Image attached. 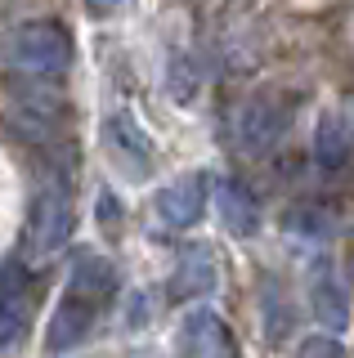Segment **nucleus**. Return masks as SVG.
<instances>
[{"label": "nucleus", "instance_id": "obj_3", "mask_svg": "<svg viewBox=\"0 0 354 358\" xmlns=\"http://www.w3.org/2000/svg\"><path fill=\"white\" fill-rule=\"evenodd\" d=\"M287 121H292V112L278 94H251L234 117V134L247 152H269L287 134Z\"/></svg>", "mask_w": 354, "mask_h": 358}, {"label": "nucleus", "instance_id": "obj_6", "mask_svg": "<svg viewBox=\"0 0 354 358\" xmlns=\"http://www.w3.org/2000/svg\"><path fill=\"white\" fill-rule=\"evenodd\" d=\"M175 350L193 354V358H225V354H238V341H234V331H229V322L220 318V313L193 309V313H184V322H180Z\"/></svg>", "mask_w": 354, "mask_h": 358}, {"label": "nucleus", "instance_id": "obj_11", "mask_svg": "<svg viewBox=\"0 0 354 358\" xmlns=\"http://www.w3.org/2000/svg\"><path fill=\"white\" fill-rule=\"evenodd\" d=\"M94 313H99V309L90 305V300H81V296H72V291H68V300H63V305L50 313L45 350L63 354V350H72V345H81L85 336H90V327H94Z\"/></svg>", "mask_w": 354, "mask_h": 358}, {"label": "nucleus", "instance_id": "obj_15", "mask_svg": "<svg viewBox=\"0 0 354 358\" xmlns=\"http://www.w3.org/2000/svg\"><path fill=\"white\" fill-rule=\"evenodd\" d=\"M117 5H121V0H85V9H90L94 18H108V14H117Z\"/></svg>", "mask_w": 354, "mask_h": 358}, {"label": "nucleus", "instance_id": "obj_8", "mask_svg": "<svg viewBox=\"0 0 354 358\" xmlns=\"http://www.w3.org/2000/svg\"><path fill=\"white\" fill-rule=\"evenodd\" d=\"M309 309H314V318L327 331H341L350 318V296H346V282L337 278V268H332V260H318L314 273H309Z\"/></svg>", "mask_w": 354, "mask_h": 358}, {"label": "nucleus", "instance_id": "obj_12", "mask_svg": "<svg viewBox=\"0 0 354 358\" xmlns=\"http://www.w3.org/2000/svg\"><path fill=\"white\" fill-rule=\"evenodd\" d=\"M314 157H318V166H327V171H341V166L354 157V121H350V112H323V117H318Z\"/></svg>", "mask_w": 354, "mask_h": 358}, {"label": "nucleus", "instance_id": "obj_9", "mask_svg": "<svg viewBox=\"0 0 354 358\" xmlns=\"http://www.w3.org/2000/svg\"><path fill=\"white\" fill-rule=\"evenodd\" d=\"M68 291H72V296H81V300H90L94 309H104L108 300H113V291H117V273H113V264H108L104 255L94 251V246H81V251L72 255Z\"/></svg>", "mask_w": 354, "mask_h": 358}, {"label": "nucleus", "instance_id": "obj_5", "mask_svg": "<svg viewBox=\"0 0 354 358\" xmlns=\"http://www.w3.org/2000/svg\"><path fill=\"white\" fill-rule=\"evenodd\" d=\"M104 143H108V157H113V166L126 179H143L153 166V143L148 134L135 126V117L130 112H117V117L104 121Z\"/></svg>", "mask_w": 354, "mask_h": 358}, {"label": "nucleus", "instance_id": "obj_13", "mask_svg": "<svg viewBox=\"0 0 354 358\" xmlns=\"http://www.w3.org/2000/svg\"><path fill=\"white\" fill-rule=\"evenodd\" d=\"M215 210H220L225 233H234V238H251V233L260 229V206H256V197H251L238 179L215 184Z\"/></svg>", "mask_w": 354, "mask_h": 358}, {"label": "nucleus", "instance_id": "obj_10", "mask_svg": "<svg viewBox=\"0 0 354 358\" xmlns=\"http://www.w3.org/2000/svg\"><path fill=\"white\" fill-rule=\"evenodd\" d=\"M215 287H220V268H215V255L206 251V246H193V251H184L180 264L171 268V282H166V291H171L175 300L211 296Z\"/></svg>", "mask_w": 354, "mask_h": 358}, {"label": "nucleus", "instance_id": "obj_7", "mask_svg": "<svg viewBox=\"0 0 354 358\" xmlns=\"http://www.w3.org/2000/svg\"><path fill=\"white\" fill-rule=\"evenodd\" d=\"M206 210V175H184L157 193V220L166 229H193Z\"/></svg>", "mask_w": 354, "mask_h": 358}, {"label": "nucleus", "instance_id": "obj_14", "mask_svg": "<svg viewBox=\"0 0 354 358\" xmlns=\"http://www.w3.org/2000/svg\"><path fill=\"white\" fill-rule=\"evenodd\" d=\"M301 354L314 358V354H346V345L337 341V336H309V341H301Z\"/></svg>", "mask_w": 354, "mask_h": 358}, {"label": "nucleus", "instance_id": "obj_1", "mask_svg": "<svg viewBox=\"0 0 354 358\" xmlns=\"http://www.w3.org/2000/svg\"><path fill=\"white\" fill-rule=\"evenodd\" d=\"M0 63L27 76H59L72 67V36L59 22H23L0 45Z\"/></svg>", "mask_w": 354, "mask_h": 358}, {"label": "nucleus", "instance_id": "obj_2", "mask_svg": "<svg viewBox=\"0 0 354 358\" xmlns=\"http://www.w3.org/2000/svg\"><path fill=\"white\" fill-rule=\"evenodd\" d=\"M76 229V210L72 197L63 188H45L31 201V215H27V251L31 255H59L63 246L72 242Z\"/></svg>", "mask_w": 354, "mask_h": 358}, {"label": "nucleus", "instance_id": "obj_16", "mask_svg": "<svg viewBox=\"0 0 354 358\" xmlns=\"http://www.w3.org/2000/svg\"><path fill=\"white\" fill-rule=\"evenodd\" d=\"M350 278H354V255H350Z\"/></svg>", "mask_w": 354, "mask_h": 358}, {"label": "nucleus", "instance_id": "obj_4", "mask_svg": "<svg viewBox=\"0 0 354 358\" xmlns=\"http://www.w3.org/2000/svg\"><path fill=\"white\" fill-rule=\"evenodd\" d=\"M31 322V278L23 264H5L0 273V354L18 350Z\"/></svg>", "mask_w": 354, "mask_h": 358}]
</instances>
